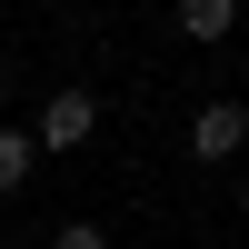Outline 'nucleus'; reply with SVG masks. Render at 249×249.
I'll use <instances>...</instances> for the list:
<instances>
[{
	"mask_svg": "<svg viewBox=\"0 0 249 249\" xmlns=\"http://www.w3.org/2000/svg\"><path fill=\"white\" fill-rule=\"evenodd\" d=\"M90 130H100V100H90V90H50V100H40V130H30V140H40V150H80Z\"/></svg>",
	"mask_w": 249,
	"mask_h": 249,
	"instance_id": "nucleus-1",
	"label": "nucleus"
},
{
	"mask_svg": "<svg viewBox=\"0 0 249 249\" xmlns=\"http://www.w3.org/2000/svg\"><path fill=\"white\" fill-rule=\"evenodd\" d=\"M190 150L199 160H239L249 150V110H239V100H210V110L190 120Z\"/></svg>",
	"mask_w": 249,
	"mask_h": 249,
	"instance_id": "nucleus-2",
	"label": "nucleus"
},
{
	"mask_svg": "<svg viewBox=\"0 0 249 249\" xmlns=\"http://www.w3.org/2000/svg\"><path fill=\"white\" fill-rule=\"evenodd\" d=\"M179 30L190 40H230L239 30V0H179Z\"/></svg>",
	"mask_w": 249,
	"mask_h": 249,
	"instance_id": "nucleus-3",
	"label": "nucleus"
},
{
	"mask_svg": "<svg viewBox=\"0 0 249 249\" xmlns=\"http://www.w3.org/2000/svg\"><path fill=\"white\" fill-rule=\"evenodd\" d=\"M30 160H40L30 130H0V190H20V179H30Z\"/></svg>",
	"mask_w": 249,
	"mask_h": 249,
	"instance_id": "nucleus-4",
	"label": "nucleus"
},
{
	"mask_svg": "<svg viewBox=\"0 0 249 249\" xmlns=\"http://www.w3.org/2000/svg\"><path fill=\"white\" fill-rule=\"evenodd\" d=\"M60 249H110V230H90V219H70V230H60Z\"/></svg>",
	"mask_w": 249,
	"mask_h": 249,
	"instance_id": "nucleus-5",
	"label": "nucleus"
},
{
	"mask_svg": "<svg viewBox=\"0 0 249 249\" xmlns=\"http://www.w3.org/2000/svg\"><path fill=\"white\" fill-rule=\"evenodd\" d=\"M0 100H10V80H0Z\"/></svg>",
	"mask_w": 249,
	"mask_h": 249,
	"instance_id": "nucleus-6",
	"label": "nucleus"
},
{
	"mask_svg": "<svg viewBox=\"0 0 249 249\" xmlns=\"http://www.w3.org/2000/svg\"><path fill=\"white\" fill-rule=\"evenodd\" d=\"M239 210H249V190H239Z\"/></svg>",
	"mask_w": 249,
	"mask_h": 249,
	"instance_id": "nucleus-7",
	"label": "nucleus"
}]
</instances>
